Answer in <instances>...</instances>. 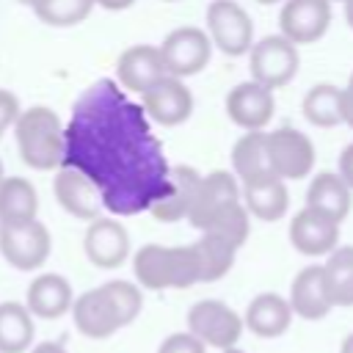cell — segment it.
Returning a JSON list of instances; mask_svg holds the SVG:
<instances>
[{"mask_svg":"<svg viewBox=\"0 0 353 353\" xmlns=\"http://www.w3.org/2000/svg\"><path fill=\"white\" fill-rule=\"evenodd\" d=\"M290 309L303 320H323L331 312V301L325 295L323 281V265H309L295 276L290 287Z\"/></svg>","mask_w":353,"mask_h":353,"instance_id":"20","label":"cell"},{"mask_svg":"<svg viewBox=\"0 0 353 353\" xmlns=\"http://www.w3.org/2000/svg\"><path fill=\"white\" fill-rule=\"evenodd\" d=\"M232 174L240 185L270 176V160H268V138L262 130H245L234 146H232Z\"/></svg>","mask_w":353,"mask_h":353,"instance_id":"23","label":"cell"},{"mask_svg":"<svg viewBox=\"0 0 353 353\" xmlns=\"http://www.w3.org/2000/svg\"><path fill=\"white\" fill-rule=\"evenodd\" d=\"M14 135L19 146V157L25 165L36 171H52L63 157V124L55 110L36 105L19 110L14 121Z\"/></svg>","mask_w":353,"mask_h":353,"instance_id":"4","label":"cell"},{"mask_svg":"<svg viewBox=\"0 0 353 353\" xmlns=\"http://www.w3.org/2000/svg\"><path fill=\"white\" fill-rule=\"evenodd\" d=\"M199 179H201V174L196 168H190V165L171 168V188L160 201H154L149 207V212L163 223H174V221L188 218V210H190L193 193L199 188Z\"/></svg>","mask_w":353,"mask_h":353,"instance_id":"25","label":"cell"},{"mask_svg":"<svg viewBox=\"0 0 353 353\" xmlns=\"http://www.w3.org/2000/svg\"><path fill=\"white\" fill-rule=\"evenodd\" d=\"M135 0H94V6H102V8H108V11H124V8H130Z\"/></svg>","mask_w":353,"mask_h":353,"instance_id":"37","label":"cell"},{"mask_svg":"<svg viewBox=\"0 0 353 353\" xmlns=\"http://www.w3.org/2000/svg\"><path fill=\"white\" fill-rule=\"evenodd\" d=\"M256 3H262V6H273V3H284V0H256Z\"/></svg>","mask_w":353,"mask_h":353,"instance_id":"41","label":"cell"},{"mask_svg":"<svg viewBox=\"0 0 353 353\" xmlns=\"http://www.w3.org/2000/svg\"><path fill=\"white\" fill-rule=\"evenodd\" d=\"M157 50H160V58H163L165 72L171 77L185 80V77L199 74L210 63L212 41H210L207 30L193 28V25H182V28L171 30Z\"/></svg>","mask_w":353,"mask_h":353,"instance_id":"7","label":"cell"},{"mask_svg":"<svg viewBox=\"0 0 353 353\" xmlns=\"http://www.w3.org/2000/svg\"><path fill=\"white\" fill-rule=\"evenodd\" d=\"M196 256H199V268H201V281H218L221 276H226L234 265V254L237 248L218 237V234H207L201 232V237L193 243Z\"/></svg>","mask_w":353,"mask_h":353,"instance_id":"29","label":"cell"},{"mask_svg":"<svg viewBox=\"0 0 353 353\" xmlns=\"http://www.w3.org/2000/svg\"><path fill=\"white\" fill-rule=\"evenodd\" d=\"M143 298L132 281L113 279L72 301L74 328L88 339H108L141 314Z\"/></svg>","mask_w":353,"mask_h":353,"instance_id":"2","label":"cell"},{"mask_svg":"<svg viewBox=\"0 0 353 353\" xmlns=\"http://www.w3.org/2000/svg\"><path fill=\"white\" fill-rule=\"evenodd\" d=\"M0 138H3V130H0Z\"/></svg>","mask_w":353,"mask_h":353,"instance_id":"47","label":"cell"},{"mask_svg":"<svg viewBox=\"0 0 353 353\" xmlns=\"http://www.w3.org/2000/svg\"><path fill=\"white\" fill-rule=\"evenodd\" d=\"M165 74L168 72L163 66L160 50L152 44H132L116 61V83L132 94H143L149 85H154Z\"/></svg>","mask_w":353,"mask_h":353,"instance_id":"16","label":"cell"},{"mask_svg":"<svg viewBox=\"0 0 353 353\" xmlns=\"http://www.w3.org/2000/svg\"><path fill=\"white\" fill-rule=\"evenodd\" d=\"M52 251L50 229L36 221H8L0 223V254L17 270H36L47 262Z\"/></svg>","mask_w":353,"mask_h":353,"instance_id":"5","label":"cell"},{"mask_svg":"<svg viewBox=\"0 0 353 353\" xmlns=\"http://www.w3.org/2000/svg\"><path fill=\"white\" fill-rule=\"evenodd\" d=\"M30 353H66V347L58 342H39V345H33Z\"/></svg>","mask_w":353,"mask_h":353,"instance_id":"38","label":"cell"},{"mask_svg":"<svg viewBox=\"0 0 353 353\" xmlns=\"http://www.w3.org/2000/svg\"><path fill=\"white\" fill-rule=\"evenodd\" d=\"M342 353H353V334L345 336V342H342Z\"/></svg>","mask_w":353,"mask_h":353,"instance_id":"40","label":"cell"},{"mask_svg":"<svg viewBox=\"0 0 353 353\" xmlns=\"http://www.w3.org/2000/svg\"><path fill=\"white\" fill-rule=\"evenodd\" d=\"M188 328H190V334L199 342L226 350V347H234V342L240 339V334H243V317L232 306L207 298V301H199V303L190 306V312H188Z\"/></svg>","mask_w":353,"mask_h":353,"instance_id":"10","label":"cell"},{"mask_svg":"<svg viewBox=\"0 0 353 353\" xmlns=\"http://www.w3.org/2000/svg\"><path fill=\"white\" fill-rule=\"evenodd\" d=\"M345 19H347V25L353 28V0H345Z\"/></svg>","mask_w":353,"mask_h":353,"instance_id":"39","label":"cell"},{"mask_svg":"<svg viewBox=\"0 0 353 353\" xmlns=\"http://www.w3.org/2000/svg\"><path fill=\"white\" fill-rule=\"evenodd\" d=\"M3 176H6V174H3V163H0V179H3Z\"/></svg>","mask_w":353,"mask_h":353,"instance_id":"44","label":"cell"},{"mask_svg":"<svg viewBox=\"0 0 353 353\" xmlns=\"http://www.w3.org/2000/svg\"><path fill=\"white\" fill-rule=\"evenodd\" d=\"M74 292L72 284L61 273H41L28 284L25 292V306L33 317L41 320H58L72 309Z\"/></svg>","mask_w":353,"mask_h":353,"instance_id":"19","label":"cell"},{"mask_svg":"<svg viewBox=\"0 0 353 353\" xmlns=\"http://www.w3.org/2000/svg\"><path fill=\"white\" fill-rule=\"evenodd\" d=\"M207 36L221 52L237 58L254 44V22L240 3L212 0L207 6Z\"/></svg>","mask_w":353,"mask_h":353,"instance_id":"8","label":"cell"},{"mask_svg":"<svg viewBox=\"0 0 353 353\" xmlns=\"http://www.w3.org/2000/svg\"><path fill=\"white\" fill-rule=\"evenodd\" d=\"M165 3H176V0H165Z\"/></svg>","mask_w":353,"mask_h":353,"instance_id":"46","label":"cell"},{"mask_svg":"<svg viewBox=\"0 0 353 353\" xmlns=\"http://www.w3.org/2000/svg\"><path fill=\"white\" fill-rule=\"evenodd\" d=\"M223 353H243V350H237V347H226Z\"/></svg>","mask_w":353,"mask_h":353,"instance_id":"42","label":"cell"},{"mask_svg":"<svg viewBox=\"0 0 353 353\" xmlns=\"http://www.w3.org/2000/svg\"><path fill=\"white\" fill-rule=\"evenodd\" d=\"M290 243L306 256H325L339 243V223L312 207H303L290 221Z\"/></svg>","mask_w":353,"mask_h":353,"instance_id":"14","label":"cell"},{"mask_svg":"<svg viewBox=\"0 0 353 353\" xmlns=\"http://www.w3.org/2000/svg\"><path fill=\"white\" fill-rule=\"evenodd\" d=\"M52 193H55L58 204L80 221H94L105 210L94 182L69 165H58V174L52 179Z\"/></svg>","mask_w":353,"mask_h":353,"instance_id":"15","label":"cell"},{"mask_svg":"<svg viewBox=\"0 0 353 353\" xmlns=\"http://www.w3.org/2000/svg\"><path fill=\"white\" fill-rule=\"evenodd\" d=\"M339 176L345 179V185L353 190V141L342 149V154H339Z\"/></svg>","mask_w":353,"mask_h":353,"instance_id":"36","label":"cell"},{"mask_svg":"<svg viewBox=\"0 0 353 353\" xmlns=\"http://www.w3.org/2000/svg\"><path fill=\"white\" fill-rule=\"evenodd\" d=\"M19 99L11 94V91H6V88H0V130L6 132V127H11L14 121H17V116H19Z\"/></svg>","mask_w":353,"mask_h":353,"instance_id":"34","label":"cell"},{"mask_svg":"<svg viewBox=\"0 0 353 353\" xmlns=\"http://www.w3.org/2000/svg\"><path fill=\"white\" fill-rule=\"evenodd\" d=\"M303 116L314 127H336L342 124V108H339V88L331 83H317L303 97Z\"/></svg>","mask_w":353,"mask_h":353,"instance_id":"31","label":"cell"},{"mask_svg":"<svg viewBox=\"0 0 353 353\" xmlns=\"http://www.w3.org/2000/svg\"><path fill=\"white\" fill-rule=\"evenodd\" d=\"M33 314L25 303H0V353H25L33 345Z\"/></svg>","mask_w":353,"mask_h":353,"instance_id":"26","label":"cell"},{"mask_svg":"<svg viewBox=\"0 0 353 353\" xmlns=\"http://www.w3.org/2000/svg\"><path fill=\"white\" fill-rule=\"evenodd\" d=\"M61 165L77 168L113 215H138L171 188V165L149 116L116 80L91 83L63 127Z\"/></svg>","mask_w":353,"mask_h":353,"instance_id":"1","label":"cell"},{"mask_svg":"<svg viewBox=\"0 0 353 353\" xmlns=\"http://www.w3.org/2000/svg\"><path fill=\"white\" fill-rule=\"evenodd\" d=\"M331 25V3L328 0H284L279 11L281 36L298 44H314L325 36Z\"/></svg>","mask_w":353,"mask_h":353,"instance_id":"12","label":"cell"},{"mask_svg":"<svg viewBox=\"0 0 353 353\" xmlns=\"http://www.w3.org/2000/svg\"><path fill=\"white\" fill-rule=\"evenodd\" d=\"M339 108H342V124L353 127V74L345 88H339Z\"/></svg>","mask_w":353,"mask_h":353,"instance_id":"35","label":"cell"},{"mask_svg":"<svg viewBox=\"0 0 353 353\" xmlns=\"http://www.w3.org/2000/svg\"><path fill=\"white\" fill-rule=\"evenodd\" d=\"M157 353H204V342H199L190 331L188 334H171L160 342Z\"/></svg>","mask_w":353,"mask_h":353,"instance_id":"33","label":"cell"},{"mask_svg":"<svg viewBox=\"0 0 353 353\" xmlns=\"http://www.w3.org/2000/svg\"><path fill=\"white\" fill-rule=\"evenodd\" d=\"M298 47L279 36H265L262 41H254L248 50V69L251 80L265 85V88H281L298 74Z\"/></svg>","mask_w":353,"mask_h":353,"instance_id":"6","label":"cell"},{"mask_svg":"<svg viewBox=\"0 0 353 353\" xmlns=\"http://www.w3.org/2000/svg\"><path fill=\"white\" fill-rule=\"evenodd\" d=\"M243 204L248 210V215L259 218V221H281L287 207H290V193H287V182L279 176H262L254 182L243 185Z\"/></svg>","mask_w":353,"mask_h":353,"instance_id":"21","label":"cell"},{"mask_svg":"<svg viewBox=\"0 0 353 353\" xmlns=\"http://www.w3.org/2000/svg\"><path fill=\"white\" fill-rule=\"evenodd\" d=\"M30 6L41 22L52 28H72L91 14L94 0H33Z\"/></svg>","mask_w":353,"mask_h":353,"instance_id":"32","label":"cell"},{"mask_svg":"<svg viewBox=\"0 0 353 353\" xmlns=\"http://www.w3.org/2000/svg\"><path fill=\"white\" fill-rule=\"evenodd\" d=\"M328 3H334V0H328ZM339 3H345V0H339Z\"/></svg>","mask_w":353,"mask_h":353,"instance_id":"45","label":"cell"},{"mask_svg":"<svg viewBox=\"0 0 353 353\" xmlns=\"http://www.w3.org/2000/svg\"><path fill=\"white\" fill-rule=\"evenodd\" d=\"M39 212V193L33 182L25 176H3L0 179V223L28 221Z\"/></svg>","mask_w":353,"mask_h":353,"instance_id":"28","label":"cell"},{"mask_svg":"<svg viewBox=\"0 0 353 353\" xmlns=\"http://www.w3.org/2000/svg\"><path fill=\"white\" fill-rule=\"evenodd\" d=\"M273 91L254 80L234 85L226 97V113L240 130H265V124L273 119Z\"/></svg>","mask_w":353,"mask_h":353,"instance_id":"17","label":"cell"},{"mask_svg":"<svg viewBox=\"0 0 353 353\" xmlns=\"http://www.w3.org/2000/svg\"><path fill=\"white\" fill-rule=\"evenodd\" d=\"M201 232H207V234H218V237L229 240L234 248H240V245L248 240V232H251V215H248L245 204L237 199V201L221 207V210L201 226Z\"/></svg>","mask_w":353,"mask_h":353,"instance_id":"30","label":"cell"},{"mask_svg":"<svg viewBox=\"0 0 353 353\" xmlns=\"http://www.w3.org/2000/svg\"><path fill=\"white\" fill-rule=\"evenodd\" d=\"M251 334L262 336V339H276L281 336L290 323H292V309H290V301L281 298L279 292H262L256 295L248 309H245V320Z\"/></svg>","mask_w":353,"mask_h":353,"instance_id":"22","label":"cell"},{"mask_svg":"<svg viewBox=\"0 0 353 353\" xmlns=\"http://www.w3.org/2000/svg\"><path fill=\"white\" fill-rule=\"evenodd\" d=\"M141 108L149 121L160 127H176L193 113V91L185 85V80L165 74L141 94Z\"/></svg>","mask_w":353,"mask_h":353,"instance_id":"11","label":"cell"},{"mask_svg":"<svg viewBox=\"0 0 353 353\" xmlns=\"http://www.w3.org/2000/svg\"><path fill=\"white\" fill-rule=\"evenodd\" d=\"M331 306H353V245H336L323 265Z\"/></svg>","mask_w":353,"mask_h":353,"instance_id":"27","label":"cell"},{"mask_svg":"<svg viewBox=\"0 0 353 353\" xmlns=\"http://www.w3.org/2000/svg\"><path fill=\"white\" fill-rule=\"evenodd\" d=\"M19 3H25V6H30V3H33V0H19Z\"/></svg>","mask_w":353,"mask_h":353,"instance_id":"43","label":"cell"},{"mask_svg":"<svg viewBox=\"0 0 353 353\" xmlns=\"http://www.w3.org/2000/svg\"><path fill=\"white\" fill-rule=\"evenodd\" d=\"M240 199V182L232 171H212L207 176L199 179V188L193 193L190 210H188V221L190 226H196L201 232V226L226 204Z\"/></svg>","mask_w":353,"mask_h":353,"instance_id":"18","label":"cell"},{"mask_svg":"<svg viewBox=\"0 0 353 353\" xmlns=\"http://www.w3.org/2000/svg\"><path fill=\"white\" fill-rule=\"evenodd\" d=\"M270 171L279 179H303L314 168V143L295 127H279L265 132Z\"/></svg>","mask_w":353,"mask_h":353,"instance_id":"9","label":"cell"},{"mask_svg":"<svg viewBox=\"0 0 353 353\" xmlns=\"http://www.w3.org/2000/svg\"><path fill=\"white\" fill-rule=\"evenodd\" d=\"M83 251L91 265L102 270H113L130 256V234L113 218H94L83 237Z\"/></svg>","mask_w":353,"mask_h":353,"instance_id":"13","label":"cell"},{"mask_svg":"<svg viewBox=\"0 0 353 353\" xmlns=\"http://www.w3.org/2000/svg\"><path fill=\"white\" fill-rule=\"evenodd\" d=\"M350 204H353V190L345 185V179L339 174H317L312 182H309V190H306V207L328 215L331 221L342 223L350 212Z\"/></svg>","mask_w":353,"mask_h":353,"instance_id":"24","label":"cell"},{"mask_svg":"<svg viewBox=\"0 0 353 353\" xmlns=\"http://www.w3.org/2000/svg\"><path fill=\"white\" fill-rule=\"evenodd\" d=\"M132 270L146 290H185L201 281V268L190 245H141L132 256Z\"/></svg>","mask_w":353,"mask_h":353,"instance_id":"3","label":"cell"}]
</instances>
